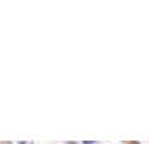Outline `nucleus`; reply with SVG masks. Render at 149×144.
<instances>
[{
	"instance_id": "nucleus-3",
	"label": "nucleus",
	"mask_w": 149,
	"mask_h": 144,
	"mask_svg": "<svg viewBox=\"0 0 149 144\" xmlns=\"http://www.w3.org/2000/svg\"><path fill=\"white\" fill-rule=\"evenodd\" d=\"M65 144H77V143H74V141H69V143H65Z\"/></svg>"
},
{
	"instance_id": "nucleus-1",
	"label": "nucleus",
	"mask_w": 149,
	"mask_h": 144,
	"mask_svg": "<svg viewBox=\"0 0 149 144\" xmlns=\"http://www.w3.org/2000/svg\"><path fill=\"white\" fill-rule=\"evenodd\" d=\"M17 144H29V143H25V141H19Z\"/></svg>"
},
{
	"instance_id": "nucleus-2",
	"label": "nucleus",
	"mask_w": 149,
	"mask_h": 144,
	"mask_svg": "<svg viewBox=\"0 0 149 144\" xmlns=\"http://www.w3.org/2000/svg\"><path fill=\"white\" fill-rule=\"evenodd\" d=\"M2 144H12V143H10V141H3Z\"/></svg>"
}]
</instances>
